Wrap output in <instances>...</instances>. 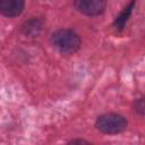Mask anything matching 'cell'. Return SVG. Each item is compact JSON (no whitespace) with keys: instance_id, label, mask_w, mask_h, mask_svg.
<instances>
[{"instance_id":"cell-1","label":"cell","mask_w":145,"mask_h":145,"mask_svg":"<svg viewBox=\"0 0 145 145\" xmlns=\"http://www.w3.org/2000/svg\"><path fill=\"white\" fill-rule=\"evenodd\" d=\"M51 44L62 54H72L80 46V37L72 29L61 28L52 33Z\"/></svg>"},{"instance_id":"cell-2","label":"cell","mask_w":145,"mask_h":145,"mask_svg":"<svg viewBox=\"0 0 145 145\" xmlns=\"http://www.w3.org/2000/svg\"><path fill=\"white\" fill-rule=\"evenodd\" d=\"M95 126L104 134H119L127 128V120L118 113H104L97 118Z\"/></svg>"},{"instance_id":"cell-3","label":"cell","mask_w":145,"mask_h":145,"mask_svg":"<svg viewBox=\"0 0 145 145\" xmlns=\"http://www.w3.org/2000/svg\"><path fill=\"white\" fill-rule=\"evenodd\" d=\"M76 9L86 16H97L104 11L105 0H75Z\"/></svg>"},{"instance_id":"cell-4","label":"cell","mask_w":145,"mask_h":145,"mask_svg":"<svg viewBox=\"0 0 145 145\" xmlns=\"http://www.w3.org/2000/svg\"><path fill=\"white\" fill-rule=\"evenodd\" d=\"M24 0H0V11L6 17H16L24 9Z\"/></svg>"},{"instance_id":"cell-5","label":"cell","mask_w":145,"mask_h":145,"mask_svg":"<svg viewBox=\"0 0 145 145\" xmlns=\"http://www.w3.org/2000/svg\"><path fill=\"white\" fill-rule=\"evenodd\" d=\"M134 5H135V0H131V1L123 8V10L117 16V18H116L114 22H113V27H114L116 31L120 32V31L123 29V27H125V25H126V23H127V20H128V18H129V16H130V14H131V11H133Z\"/></svg>"},{"instance_id":"cell-6","label":"cell","mask_w":145,"mask_h":145,"mask_svg":"<svg viewBox=\"0 0 145 145\" xmlns=\"http://www.w3.org/2000/svg\"><path fill=\"white\" fill-rule=\"evenodd\" d=\"M43 28V20L40 19V18H32L31 20L26 22L25 25L23 26L22 31L25 35H28V36H36L40 34V32L42 31Z\"/></svg>"},{"instance_id":"cell-7","label":"cell","mask_w":145,"mask_h":145,"mask_svg":"<svg viewBox=\"0 0 145 145\" xmlns=\"http://www.w3.org/2000/svg\"><path fill=\"white\" fill-rule=\"evenodd\" d=\"M135 110L140 114H145V97L139 99L135 103Z\"/></svg>"},{"instance_id":"cell-8","label":"cell","mask_w":145,"mask_h":145,"mask_svg":"<svg viewBox=\"0 0 145 145\" xmlns=\"http://www.w3.org/2000/svg\"><path fill=\"white\" fill-rule=\"evenodd\" d=\"M70 143H87V142L83 140V139H72V140H70Z\"/></svg>"}]
</instances>
